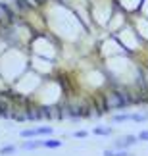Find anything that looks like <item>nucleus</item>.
Segmentation results:
<instances>
[{
	"instance_id": "nucleus-1",
	"label": "nucleus",
	"mask_w": 148,
	"mask_h": 156,
	"mask_svg": "<svg viewBox=\"0 0 148 156\" xmlns=\"http://www.w3.org/2000/svg\"><path fill=\"white\" fill-rule=\"evenodd\" d=\"M137 143H139L137 135H121V137H117V139L114 141L112 148H114V151H129V148L135 147Z\"/></svg>"
},
{
	"instance_id": "nucleus-2",
	"label": "nucleus",
	"mask_w": 148,
	"mask_h": 156,
	"mask_svg": "<svg viewBox=\"0 0 148 156\" xmlns=\"http://www.w3.org/2000/svg\"><path fill=\"white\" fill-rule=\"evenodd\" d=\"M10 4L17 12V16H21V17H27L35 12V8L29 4V0H10Z\"/></svg>"
},
{
	"instance_id": "nucleus-3",
	"label": "nucleus",
	"mask_w": 148,
	"mask_h": 156,
	"mask_svg": "<svg viewBox=\"0 0 148 156\" xmlns=\"http://www.w3.org/2000/svg\"><path fill=\"white\" fill-rule=\"evenodd\" d=\"M43 135H52L50 125H43V127H31V129H23L21 137L25 139H35V137H43Z\"/></svg>"
},
{
	"instance_id": "nucleus-4",
	"label": "nucleus",
	"mask_w": 148,
	"mask_h": 156,
	"mask_svg": "<svg viewBox=\"0 0 148 156\" xmlns=\"http://www.w3.org/2000/svg\"><path fill=\"white\" fill-rule=\"evenodd\" d=\"M40 108V118L43 119H62V110L60 106H39Z\"/></svg>"
},
{
	"instance_id": "nucleus-5",
	"label": "nucleus",
	"mask_w": 148,
	"mask_h": 156,
	"mask_svg": "<svg viewBox=\"0 0 148 156\" xmlns=\"http://www.w3.org/2000/svg\"><path fill=\"white\" fill-rule=\"evenodd\" d=\"M25 114H27L29 122H39V119H43V118H40V108L39 106H33L31 102L25 106Z\"/></svg>"
},
{
	"instance_id": "nucleus-6",
	"label": "nucleus",
	"mask_w": 148,
	"mask_h": 156,
	"mask_svg": "<svg viewBox=\"0 0 148 156\" xmlns=\"http://www.w3.org/2000/svg\"><path fill=\"white\" fill-rule=\"evenodd\" d=\"M21 148L23 151H39V148H43V141L35 137V139H29L25 143H21Z\"/></svg>"
},
{
	"instance_id": "nucleus-7",
	"label": "nucleus",
	"mask_w": 148,
	"mask_h": 156,
	"mask_svg": "<svg viewBox=\"0 0 148 156\" xmlns=\"http://www.w3.org/2000/svg\"><path fill=\"white\" fill-rule=\"evenodd\" d=\"M92 133L98 135V137H110L112 133H114V129H112V127H104V125H96V127L92 129Z\"/></svg>"
},
{
	"instance_id": "nucleus-8",
	"label": "nucleus",
	"mask_w": 148,
	"mask_h": 156,
	"mask_svg": "<svg viewBox=\"0 0 148 156\" xmlns=\"http://www.w3.org/2000/svg\"><path fill=\"white\" fill-rule=\"evenodd\" d=\"M131 122H137V123L148 122V112H146V110H140V112H133V114H131Z\"/></svg>"
},
{
	"instance_id": "nucleus-9",
	"label": "nucleus",
	"mask_w": 148,
	"mask_h": 156,
	"mask_svg": "<svg viewBox=\"0 0 148 156\" xmlns=\"http://www.w3.org/2000/svg\"><path fill=\"white\" fill-rule=\"evenodd\" d=\"M112 122H114V123L131 122V114H127V112H121V114H114V116H112Z\"/></svg>"
},
{
	"instance_id": "nucleus-10",
	"label": "nucleus",
	"mask_w": 148,
	"mask_h": 156,
	"mask_svg": "<svg viewBox=\"0 0 148 156\" xmlns=\"http://www.w3.org/2000/svg\"><path fill=\"white\" fill-rule=\"evenodd\" d=\"M43 147L44 148H60L62 147V141L60 139H44L43 141Z\"/></svg>"
},
{
	"instance_id": "nucleus-11",
	"label": "nucleus",
	"mask_w": 148,
	"mask_h": 156,
	"mask_svg": "<svg viewBox=\"0 0 148 156\" xmlns=\"http://www.w3.org/2000/svg\"><path fill=\"white\" fill-rule=\"evenodd\" d=\"M15 151H17V147H15V145H6V147L0 148V156H10V154H15Z\"/></svg>"
},
{
	"instance_id": "nucleus-12",
	"label": "nucleus",
	"mask_w": 148,
	"mask_h": 156,
	"mask_svg": "<svg viewBox=\"0 0 148 156\" xmlns=\"http://www.w3.org/2000/svg\"><path fill=\"white\" fill-rule=\"evenodd\" d=\"M87 135H88V131H85V129H79L73 133V137H77V139H87Z\"/></svg>"
},
{
	"instance_id": "nucleus-13",
	"label": "nucleus",
	"mask_w": 148,
	"mask_h": 156,
	"mask_svg": "<svg viewBox=\"0 0 148 156\" xmlns=\"http://www.w3.org/2000/svg\"><path fill=\"white\" fill-rule=\"evenodd\" d=\"M139 137V141H144V143H148V129H143L140 133L137 135Z\"/></svg>"
},
{
	"instance_id": "nucleus-14",
	"label": "nucleus",
	"mask_w": 148,
	"mask_h": 156,
	"mask_svg": "<svg viewBox=\"0 0 148 156\" xmlns=\"http://www.w3.org/2000/svg\"><path fill=\"white\" fill-rule=\"evenodd\" d=\"M115 156H135V154H131L129 151H115Z\"/></svg>"
},
{
	"instance_id": "nucleus-15",
	"label": "nucleus",
	"mask_w": 148,
	"mask_h": 156,
	"mask_svg": "<svg viewBox=\"0 0 148 156\" xmlns=\"http://www.w3.org/2000/svg\"><path fill=\"white\" fill-rule=\"evenodd\" d=\"M102 156H115V151H114V148H106Z\"/></svg>"
}]
</instances>
